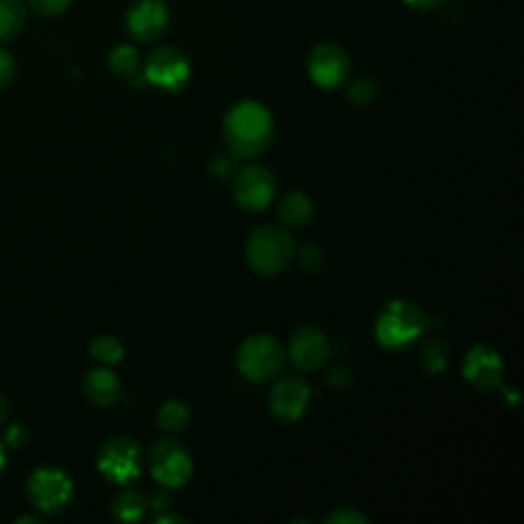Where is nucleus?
<instances>
[{
	"instance_id": "33",
	"label": "nucleus",
	"mask_w": 524,
	"mask_h": 524,
	"mask_svg": "<svg viewBox=\"0 0 524 524\" xmlns=\"http://www.w3.org/2000/svg\"><path fill=\"white\" fill-rule=\"evenodd\" d=\"M408 7L418 9V11H432L439 5H443V0H402Z\"/></svg>"
},
{
	"instance_id": "32",
	"label": "nucleus",
	"mask_w": 524,
	"mask_h": 524,
	"mask_svg": "<svg viewBox=\"0 0 524 524\" xmlns=\"http://www.w3.org/2000/svg\"><path fill=\"white\" fill-rule=\"evenodd\" d=\"M156 524H181V522H187V518L181 514V512H174V508H168L164 512H158L154 514L152 518Z\"/></svg>"
},
{
	"instance_id": "2",
	"label": "nucleus",
	"mask_w": 524,
	"mask_h": 524,
	"mask_svg": "<svg viewBox=\"0 0 524 524\" xmlns=\"http://www.w3.org/2000/svg\"><path fill=\"white\" fill-rule=\"evenodd\" d=\"M428 328L426 312L412 299L396 297L383 303L375 316L373 332L379 346L385 351L400 353L416 344Z\"/></svg>"
},
{
	"instance_id": "18",
	"label": "nucleus",
	"mask_w": 524,
	"mask_h": 524,
	"mask_svg": "<svg viewBox=\"0 0 524 524\" xmlns=\"http://www.w3.org/2000/svg\"><path fill=\"white\" fill-rule=\"evenodd\" d=\"M191 422V408L183 400H166L156 412V426L166 434L183 432Z\"/></svg>"
},
{
	"instance_id": "19",
	"label": "nucleus",
	"mask_w": 524,
	"mask_h": 524,
	"mask_svg": "<svg viewBox=\"0 0 524 524\" xmlns=\"http://www.w3.org/2000/svg\"><path fill=\"white\" fill-rule=\"evenodd\" d=\"M107 62L109 70L125 80L136 78L142 72V56L134 46H129V43H121V46L113 48Z\"/></svg>"
},
{
	"instance_id": "10",
	"label": "nucleus",
	"mask_w": 524,
	"mask_h": 524,
	"mask_svg": "<svg viewBox=\"0 0 524 524\" xmlns=\"http://www.w3.org/2000/svg\"><path fill=\"white\" fill-rule=\"evenodd\" d=\"M287 351V361L301 373H314L322 369L330 361V338L328 334L316 324L299 326L291 338Z\"/></svg>"
},
{
	"instance_id": "22",
	"label": "nucleus",
	"mask_w": 524,
	"mask_h": 524,
	"mask_svg": "<svg viewBox=\"0 0 524 524\" xmlns=\"http://www.w3.org/2000/svg\"><path fill=\"white\" fill-rule=\"evenodd\" d=\"M420 361L422 369L430 375H439L449 367L451 361V351L445 340H430L424 342L422 351H420Z\"/></svg>"
},
{
	"instance_id": "28",
	"label": "nucleus",
	"mask_w": 524,
	"mask_h": 524,
	"mask_svg": "<svg viewBox=\"0 0 524 524\" xmlns=\"http://www.w3.org/2000/svg\"><path fill=\"white\" fill-rule=\"evenodd\" d=\"M353 381H355V375L346 365L336 363V365H330L328 371H326V385L330 389H336V391L348 389L353 385Z\"/></svg>"
},
{
	"instance_id": "7",
	"label": "nucleus",
	"mask_w": 524,
	"mask_h": 524,
	"mask_svg": "<svg viewBox=\"0 0 524 524\" xmlns=\"http://www.w3.org/2000/svg\"><path fill=\"white\" fill-rule=\"evenodd\" d=\"M146 465L154 482L166 490H179L187 486L195 473L189 449L174 439L156 441L148 451Z\"/></svg>"
},
{
	"instance_id": "31",
	"label": "nucleus",
	"mask_w": 524,
	"mask_h": 524,
	"mask_svg": "<svg viewBox=\"0 0 524 524\" xmlns=\"http://www.w3.org/2000/svg\"><path fill=\"white\" fill-rule=\"evenodd\" d=\"M148 500H150V508L154 510V514H158V512H164V510L172 508V496L168 494V490H166V488L158 490V492H156V494H152Z\"/></svg>"
},
{
	"instance_id": "34",
	"label": "nucleus",
	"mask_w": 524,
	"mask_h": 524,
	"mask_svg": "<svg viewBox=\"0 0 524 524\" xmlns=\"http://www.w3.org/2000/svg\"><path fill=\"white\" fill-rule=\"evenodd\" d=\"M7 412H9V404H7V400H5L3 393H0V424L5 422V418H7Z\"/></svg>"
},
{
	"instance_id": "29",
	"label": "nucleus",
	"mask_w": 524,
	"mask_h": 524,
	"mask_svg": "<svg viewBox=\"0 0 524 524\" xmlns=\"http://www.w3.org/2000/svg\"><path fill=\"white\" fill-rule=\"evenodd\" d=\"M15 70H17L15 58L7 50H0V93H3L7 86L13 82Z\"/></svg>"
},
{
	"instance_id": "23",
	"label": "nucleus",
	"mask_w": 524,
	"mask_h": 524,
	"mask_svg": "<svg viewBox=\"0 0 524 524\" xmlns=\"http://www.w3.org/2000/svg\"><path fill=\"white\" fill-rule=\"evenodd\" d=\"M295 260H297V265L301 267V271H305L308 275H316L324 267V252L318 244L308 242V244H303L295 250Z\"/></svg>"
},
{
	"instance_id": "4",
	"label": "nucleus",
	"mask_w": 524,
	"mask_h": 524,
	"mask_svg": "<svg viewBox=\"0 0 524 524\" xmlns=\"http://www.w3.org/2000/svg\"><path fill=\"white\" fill-rule=\"evenodd\" d=\"M287 367V351L273 334H252L236 351V369L250 383H271Z\"/></svg>"
},
{
	"instance_id": "24",
	"label": "nucleus",
	"mask_w": 524,
	"mask_h": 524,
	"mask_svg": "<svg viewBox=\"0 0 524 524\" xmlns=\"http://www.w3.org/2000/svg\"><path fill=\"white\" fill-rule=\"evenodd\" d=\"M379 95V86L371 78H357L351 82V86L346 89V97L357 107H367L371 105Z\"/></svg>"
},
{
	"instance_id": "26",
	"label": "nucleus",
	"mask_w": 524,
	"mask_h": 524,
	"mask_svg": "<svg viewBox=\"0 0 524 524\" xmlns=\"http://www.w3.org/2000/svg\"><path fill=\"white\" fill-rule=\"evenodd\" d=\"M70 5H72V0H27V7L31 9V13L37 17H46V19L66 13Z\"/></svg>"
},
{
	"instance_id": "36",
	"label": "nucleus",
	"mask_w": 524,
	"mask_h": 524,
	"mask_svg": "<svg viewBox=\"0 0 524 524\" xmlns=\"http://www.w3.org/2000/svg\"><path fill=\"white\" fill-rule=\"evenodd\" d=\"M15 522L17 524H21V522H39V518L37 516H19Z\"/></svg>"
},
{
	"instance_id": "9",
	"label": "nucleus",
	"mask_w": 524,
	"mask_h": 524,
	"mask_svg": "<svg viewBox=\"0 0 524 524\" xmlns=\"http://www.w3.org/2000/svg\"><path fill=\"white\" fill-rule=\"evenodd\" d=\"M144 80L154 89L179 93L191 80V62L187 54L174 46L156 48L142 64Z\"/></svg>"
},
{
	"instance_id": "14",
	"label": "nucleus",
	"mask_w": 524,
	"mask_h": 524,
	"mask_svg": "<svg viewBox=\"0 0 524 524\" xmlns=\"http://www.w3.org/2000/svg\"><path fill=\"white\" fill-rule=\"evenodd\" d=\"M170 13L164 0H134L125 13L127 33L140 43H152L168 29Z\"/></svg>"
},
{
	"instance_id": "16",
	"label": "nucleus",
	"mask_w": 524,
	"mask_h": 524,
	"mask_svg": "<svg viewBox=\"0 0 524 524\" xmlns=\"http://www.w3.org/2000/svg\"><path fill=\"white\" fill-rule=\"evenodd\" d=\"M277 215H279V222L287 230L305 228L314 217V201L305 191H299V189L289 191L279 199Z\"/></svg>"
},
{
	"instance_id": "3",
	"label": "nucleus",
	"mask_w": 524,
	"mask_h": 524,
	"mask_svg": "<svg viewBox=\"0 0 524 524\" xmlns=\"http://www.w3.org/2000/svg\"><path fill=\"white\" fill-rule=\"evenodd\" d=\"M295 238L285 226H258L246 240V262L260 277H277L295 262Z\"/></svg>"
},
{
	"instance_id": "15",
	"label": "nucleus",
	"mask_w": 524,
	"mask_h": 524,
	"mask_svg": "<svg viewBox=\"0 0 524 524\" xmlns=\"http://www.w3.org/2000/svg\"><path fill=\"white\" fill-rule=\"evenodd\" d=\"M82 393L97 408H111L115 406L123 396V385L117 377V373L111 371V367H97L89 371L82 379Z\"/></svg>"
},
{
	"instance_id": "20",
	"label": "nucleus",
	"mask_w": 524,
	"mask_h": 524,
	"mask_svg": "<svg viewBox=\"0 0 524 524\" xmlns=\"http://www.w3.org/2000/svg\"><path fill=\"white\" fill-rule=\"evenodd\" d=\"M25 3L23 0H0V41H9L25 25Z\"/></svg>"
},
{
	"instance_id": "21",
	"label": "nucleus",
	"mask_w": 524,
	"mask_h": 524,
	"mask_svg": "<svg viewBox=\"0 0 524 524\" xmlns=\"http://www.w3.org/2000/svg\"><path fill=\"white\" fill-rule=\"evenodd\" d=\"M89 351H91V357L99 365H105V367H115V365H119L125 359V346L121 344L119 338L109 336V334L97 336L91 342Z\"/></svg>"
},
{
	"instance_id": "1",
	"label": "nucleus",
	"mask_w": 524,
	"mask_h": 524,
	"mask_svg": "<svg viewBox=\"0 0 524 524\" xmlns=\"http://www.w3.org/2000/svg\"><path fill=\"white\" fill-rule=\"evenodd\" d=\"M222 131L226 150L236 160H254L273 146L275 119L265 105L246 99L228 109Z\"/></svg>"
},
{
	"instance_id": "25",
	"label": "nucleus",
	"mask_w": 524,
	"mask_h": 524,
	"mask_svg": "<svg viewBox=\"0 0 524 524\" xmlns=\"http://www.w3.org/2000/svg\"><path fill=\"white\" fill-rule=\"evenodd\" d=\"M236 172V158L226 150L222 154H215L209 160V174L217 181H228Z\"/></svg>"
},
{
	"instance_id": "11",
	"label": "nucleus",
	"mask_w": 524,
	"mask_h": 524,
	"mask_svg": "<svg viewBox=\"0 0 524 524\" xmlns=\"http://www.w3.org/2000/svg\"><path fill=\"white\" fill-rule=\"evenodd\" d=\"M308 74L320 89L334 91L351 76V58L334 41H322L308 56Z\"/></svg>"
},
{
	"instance_id": "30",
	"label": "nucleus",
	"mask_w": 524,
	"mask_h": 524,
	"mask_svg": "<svg viewBox=\"0 0 524 524\" xmlns=\"http://www.w3.org/2000/svg\"><path fill=\"white\" fill-rule=\"evenodd\" d=\"M29 434H27V428L23 424H13L9 430H7V445L13 447V449H19L27 443Z\"/></svg>"
},
{
	"instance_id": "5",
	"label": "nucleus",
	"mask_w": 524,
	"mask_h": 524,
	"mask_svg": "<svg viewBox=\"0 0 524 524\" xmlns=\"http://www.w3.org/2000/svg\"><path fill=\"white\" fill-rule=\"evenodd\" d=\"M146 465L142 445L131 436L117 434L107 439L97 453V469L111 484L127 486L142 475Z\"/></svg>"
},
{
	"instance_id": "35",
	"label": "nucleus",
	"mask_w": 524,
	"mask_h": 524,
	"mask_svg": "<svg viewBox=\"0 0 524 524\" xmlns=\"http://www.w3.org/2000/svg\"><path fill=\"white\" fill-rule=\"evenodd\" d=\"M5 467H7V451H5V445L0 443V475H3Z\"/></svg>"
},
{
	"instance_id": "17",
	"label": "nucleus",
	"mask_w": 524,
	"mask_h": 524,
	"mask_svg": "<svg viewBox=\"0 0 524 524\" xmlns=\"http://www.w3.org/2000/svg\"><path fill=\"white\" fill-rule=\"evenodd\" d=\"M150 510V500L146 494L134 488H125L111 500V516L121 522H138Z\"/></svg>"
},
{
	"instance_id": "6",
	"label": "nucleus",
	"mask_w": 524,
	"mask_h": 524,
	"mask_svg": "<svg viewBox=\"0 0 524 524\" xmlns=\"http://www.w3.org/2000/svg\"><path fill=\"white\" fill-rule=\"evenodd\" d=\"M27 496L35 510L48 516L62 514L74 500V484L70 475L56 467H37L27 479Z\"/></svg>"
},
{
	"instance_id": "12",
	"label": "nucleus",
	"mask_w": 524,
	"mask_h": 524,
	"mask_svg": "<svg viewBox=\"0 0 524 524\" xmlns=\"http://www.w3.org/2000/svg\"><path fill=\"white\" fill-rule=\"evenodd\" d=\"M465 381L482 393H492L504 383V363L500 353L490 344L471 346L463 359Z\"/></svg>"
},
{
	"instance_id": "8",
	"label": "nucleus",
	"mask_w": 524,
	"mask_h": 524,
	"mask_svg": "<svg viewBox=\"0 0 524 524\" xmlns=\"http://www.w3.org/2000/svg\"><path fill=\"white\" fill-rule=\"evenodd\" d=\"M232 195L246 213L265 211L277 197L275 174L262 164H246L234 172Z\"/></svg>"
},
{
	"instance_id": "27",
	"label": "nucleus",
	"mask_w": 524,
	"mask_h": 524,
	"mask_svg": "<svg viewBox=\"0 0 524 524\" xmlns=\"http://www.w3.org/2000/svg\"><path fill=\"white\" fill-rule=\"evenodd\" d=\"M324 522H330V524H369L371 518L355 506H340V508H334L330 514H326Z\"/></svg>"
},
{
	"instance_id": "13",
	"label": "nucleus",
	"mask_w": 524,
	"mask_h": 524,
	"mask_svg": "<svg viewBox=\"0 0 524 524\" xmlns=\"http://www.w3.org/2000/svg\"><path fill=\"white\" fill-rule=\"evenodd\" d=\"M269 410L279 422H297L308 412L312 389L301 377H277L269 391Z\"/></svg>"
}]
</instances>
